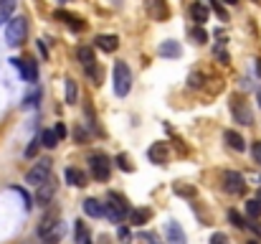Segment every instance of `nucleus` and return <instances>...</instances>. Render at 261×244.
<instances>
[{
	"label": "nucleus",
	"instance_id": "f257e3e1",
	"mask_svg": "<svg viewBox=\"0 0 261 244\" xmlns=\"http://www.w3.org/2000/svg\"><path fill=\"white\" fill-rule=\"evenodd\" d=\"M107 201H109V204H104V214L109 216L112 224H122V221L129 216V209H127L124 196H119V193H109Z\"/></svg>",
	"mask_w": 261,
	"mask_h": 244
},
{
	"label": "nucleus",
	"instance_id": "1a4fd4ad",
	"mask_svg": "<svg viewBox=\"0 0 261 244\" xmlns=\"http://www.w3.org/2000/svg\"><path fill=\"white\" fill-rule=\"evenodd\" d=\"M10 64H13L15 69H20V74H23V79L25 81L38 79V66H36L33 59H10Z\"/></svg>",
	"mask_w": 261,
	"mask_h": 244
},
{
	"label": "nucleus",
	"instance_id": "0eeeda50",
	"mask_svg": "<svg viewBox=\"0 0 261 244\" xmlns=\"http://www.w3.org/2000/svg\"><path fill=\"white\" fill-rule=\"evenodd\" d=\"M54 196H56V181L54 178H48L46 183H41L36 188V204L38 206H48L54 201Z\"/></svg>",
	"mask_w": 261,
	"mask_h": 244
},
{
	"label": "nucleus",
	"instance_id": "a19ab883",
	"mask_svg": "<svg viewBox=\"0 0 261 244\" xmlns=\"http://www.w3.org/2000/svg\"><path fill=\"white\" fill-rule=\"evenodd\" d=\"M119 239H122V242H124V244L129 242V232H127V229H124V227H122V229H119Z\"/></svg>",
	"mask_w": 261,
	"mask_h": 244
},
{
	"label": "nucleus",
	"instance_id": "393cba45",
	"mask_svg": "<svg viewBox=\"0 0 261 244\" xmlns=\"http://www.w3.org/2000/svg\"><path fill=\"white\" fill-rule=\"evenodd\" d=\"M173 191L177 196H188V198H193L195 196V188L193 186H188V183H173Z\"/></svg>",
	"mask_w": 261,
	"mask_h": 244
},
{
	"label": "nucleus",
	"instance_id": "ea45409f",
	"mask_svg": "<svg viewBox=\"0 0 261 244\" xmlns=\"http://www.w3.org/2000/svg\"><path fill=\"white\" fill-rule=\"evenodd\" d=\"M203 74H190V86H200V84H203Z\"/></svg>",
	"mask_w": 261,
	"mask_h": 244
},
{
	"label": "nucleus",
	"instance_id": "8fccbe9b",
	"mask_svg": "<svg viewBox=\"0 0 261 244\" xmlns=\"http://www.w3.org/2000/svg\"><path fill=\"white\" fill-rule=\"evenodd\" d=\"M43 244H51V242H43Z\"/></svg>",
	"mask_w": 261,
	"mask_h": 244
},
{
	"label": "nucleus",
	"instance_id": "cd10ccee",
	"mask_svg": "<svg viewBox=\"0 0 261 244\" xmlns=\"http://www.w3.org/2000/svg\"><path fill=\"white\" fill-rule=\"evenodd\" d=\"M74 237H76V242H79V244H87L89 242V232H87V227H84V221H76Z\"/></svg>",
	"mask_w": 261,
	"mask_h": 244
},
{
	"label": "nucleus",
	"instance_id": "49530a36",
	"mask_svg": "<svg viewBox=\"0 0 261 244\" xmlns=\"http://www.w3.org/2000/svg\"><path fill=\"white\" fill-rule=\"evenodd\" d=\"M256 72H259V74H261V59H259V61H256Z\"/></svg>",
	"mask_w": 261,
	"mask_h": 244
},
{
	"label": "nucleus",
	"instance_id": "3c124183",
	"mask_svg": "<svg viewBox=\"0 0 261 244\" xmlns=\"http://www.w3.org/2000/svg\"><path fill=\"white\" fill-rule=\"evenodd\" d=\"M87 244H91V242H87Z\"/></svg>",
	"mask_w": 261,
	"mask_h": 244
},
{
	"label": "nucleus",
	"instance_id": "7ed1b4c3",
	"mask_svg": "<svg viewBox=\"0 0 261 244\" xmlns=\"http://www.w3.org/2000/svg\"><path fill=\"white\" fill-rule=\"evenodd\" d=\"M25 36H28V20H25L23 15L10 18L8 26H5V41H8L10 46H20V43L25 41Z\"/></svg>",
	"mask_w": 261,
	"mask_h": 244
},
{
	"label": "nucleus",
	"instance_id": "f03ea898",
	"mask_svg": "<svg viewBox=\"0 0 261 244\" xmlns=\"http://www.w3.org/2000/svg\"><path fill=\"white\" fill-rule=\"evenodd\" d=\"M112 79H114V94L117 97H127L129 89H132V72L124 61H114V72H112Z\"/></svg>",
	"mask_w": 261,
	"mask_h": 244
},
{
	"label": "nucleus",
	"instance_id": "b1692460",
	"mask_svg": "<svg viewBox=\"0 0 261 244\" xmlns=\"http://www.w3.org/2000/svg\"><path fill=\"white\" fill-rule=\"evenodd\" d=\"M76 99H79V86H76V81L66 79V102H69V104H76Z\"/></svg>",
	"mask_w": 261,
	"mask_h": 244
},
{
	"label": "nucleus",
	"instance_id": "412c9836",
	"mask_svg": "<svg viewBox=\"0 0 261 244\" xmlns=\"http://www.w3.org/2000/svg\"><path fill=\"white\" fill-rule=\"evenodd\" d=\"M152 219V211L150 209H135L132 214H129V221L135 224V227H142V224H147Z\"/></svg>",
	"mask_w": 261,
	"mask_h": 244
},
{
	"label": "nucleus",
	"instance_id": "bb28decb",
	"mask_svg": "<svg viewBox=\"0 0 261 244\" xmlns=\"http://www.w3.org/2000/svg\"><path fill=\"white\" fill-rule=\"evenodd\" d=\"M246 214H249L251 219H259V216H261V204H259V198H251V201H246Z\"/></svg>",
	"mask_w": 261,
	"mask_h": 244
},
{
	"label": "nucleus",
	"instance_id": "e433bc0d",
	"mask_svg": "<svg viewBox=\"0 0 261 244\" xmlns=\"http://www.w3.org/2000/svg\"><path fill=\"white\" fill-rule=\"evenodd\" d=\"M54 132H56V138H59V140H64V138H66V127H64V122H56Z\"/></svg>",
	"mask_w": 261,
	"mask_h": 244
},
{
	"label": "nucleus",
	"instance_id": "c9c22d12",
	"mask_svg": "<svg viewBox=\"0 0 261 244\" xmlns=\"http://www.w3.org/2000/svg\"><path fill=\"white\" fill-rule=\"evenodd\" d=\"M211 244H231V242H228V237H226L223 232H216V234L211 237Z\"/></svg>",
	"mask_w": 261,
	"mask_h": 244
},
{
	"label": "nucleus",
	"instance_id": "aec40b11",
	"mask_svg": "<svg viewBox=\"0 0 261 244\" xmlns=\"http://www.w3.org/2000/svg\"><path fill=\"white\" fill-rule=\"evenodd\" d=\"M84 211H87V216H91V219H99V216H104V204L96 201V198H87L84 201Z\"/></svg>",
	"mask_w": 261,
	"mask_h": 244
},
{
	"label": "nucleus",
	"instance_id": "f8f14e48",
	"mask_svg": "<svg viewBox=\"0 0 261 244\" xmlns=\"http://www.w3.org/2000/svg\"><path fill=\"white\" fill-rule=\"evenodd\" d=\"M165 234H168V242L170 244H188V237H185V232H182V227L177 221H168Z\"/></svg>",
	"mask_w": 261,
	"mask_h": 244
},
{
	"label": "nucleus",
	"instance_id": "4468645a",
	"mask_svg": "<svg viewBox=\"0 0 261 244\" xmlns=\"http://www.w3.org/2000/svg\"><path fill=\"white\" fill-rule=\"evenodd\" d=\"M56 224H59V214H56V211H48V214L41 219V224H38V237H41V239L48 237V232H51Z\"/></svg>",
	"mask_w": 261,
	"mask_h": 244
},
{
	"label": "nucleus",
	"instance_id": "4c0bfd02",
	"mask_svg": "<svg viewBox=\"0 0 261 244\" xmlns=\"http://www.w3.org/2000/svg\"><path fill=\"white\" fill-rule=\"evenodd\" d=\"M251 156H254L256 163H261V143H254V145H251Z\"/></svg>",
	"mask_w": 261,
	"mask_h": 244
},
{
	"label": "nucleus",
	"instance_id": "de8ad7c7",
	"mask_svg": "<svg viewBox=\"0 0 261 244\" xmlns=\"http://www.w3.org/2000/svg\"><path fill=\"white\" fill-rule=\"evenodd\" d=\"M259 104H261V89H259Z\"/></svg>",
	"mask_w": 261,
	"mask_h": 244
},
{
	"label": "nucleus",
	"instance_id": "ddd939ff",
	"mask_svg": "<svg viewBox=\"0 0 261 244\" xmlns=\"http://www.w3.org/2000/svg\"><path fill=\"white\" fill-rule=\"evenodd\" d=\"M180 54H182V49L177 41H163L158 46V56H163V59H177Z\"/></svg>",
	"mask_w": 261,
	"mask_h": 244
},
{
	"label": "nucleus",
	"instance_id": "c85d7f7f",
	"mask_svg": "<svg viewBox=\"0 0 261 244\" xmlns=\"http://www.w3.org/2000/svg\"><path fill=\"white\" fill-rule=\"evenodd\" d=\"M228 221H231L236 229H246V224H244V216H241L236 209H231V211H228Z\"/></svg>",
	"mask_w": 261,
	"mask_h": 244
},
{
	"label": "nucleus",
	"instance_id": "dca6fc26",
	"mask_svg": "<svg viewBox=\"0 0 261 244\" xmlns=\"http://www.w3.org/2000/svg\"><path fill=\"white\" fill-rule=\"evenodd\" d=\"M96 46L104 51V54H114L117 51V46H119V38L117 36H96Z\"/></svg>",
	"mask_w": 261,
	"mask_h": 244
},
{
	"label": "nucleus",
	"instance_id": "79ce46f5",
	"mask_svg": "<svg viewBox=\"0 0 261 244\" xmlns=\"http://www.w3.org/2000/svg\"><path fill=\"white\" fill-rule=\"evenodd\" d=\"M74 138H79V140H84V138H87V132H84L82 127H76V130H74Z\"/></svg>",
	"mask_w": 261,
	"mask_h": 244
},
{
	"label": "nucleus",
	"instance_id": "37998d69",
	"mask_svg": "<svg viewBox=\"0 0 261 244\" xmlns=\"http://www.w3.org/2000/svg\"><path fill=\"white\" fill-rule=\"evenodd\" d=\"M38 49H41V56H48V51H46V46H43V41H38Z\"/></svg>",
	"mask_w": 261,
	"mask_h": 244
},
{
	"label": "nucleus",
	"instance_id": "09e8293b",
	"mask_svg": "<svg viewBox=\"0 0 261 244\" xmlns=\"http://www.w3.org/2000/svg\"><path fill=\"white\" fill-rule=\"evenodd\" d=\"M249 244H259V242H249Z\"/></svg>",
	"mask_w": 261,
	"mask_h": 244
},
{
	"label": "nucleus",
	"instance_id": "6e6552de",
	"mask_svg": "<svg viewBox=\"0 0 261 244\" xmlns=\"http://www.w3.org/2000/svg\"><path fill=\"white\" fill-rule=\"evenodd\" d=\"M145 8L152 20H168V15H170L168 0H145Z\"/></svg>",
	"mask_w": 261,
	"mask_h": 244
},
{
	"label": "nucleus",
	"instance_id": "a878e982",
	"mask_svg": "<svg viewBox=\"0 0 261 244\" xmlns=\"http://www.w3.org/2000/svg\"><path fill=\"white\" fill-rule=\"evenodd\" d=\"M41 145H46V148H56V145H59L56 132H54V130H46V132L41 135Z\"/></svg>",
	"mask_w": 261,
	"mask_h": 244
},
{
	"label": "nucleus",
	"instance_id": "2eb2a0df",
	"mask_svg": "<svg viewBox=\"0 0 261 244\" xmlns=\"http://www.w3.org/2000/svg\"><path fill=\"white\" fill-rule=\"evenodd\" d=\"M231 107H233V117H236L241 125H251V112H249V107H246L244 102H239V97L233 99Z\"/></svg>",
	"mask_w": 261,
	"mask_h": 244
},
{
	"label": "nucleus",
	"instance_id": "c756f323",
	"mask_svg": "<svg viewBox=\"0 0 261 244\" xmlns=\"http://www.w3.org/2000/svg\"><path fill=\"white\" fill-rule=\"evenodd\" d=\"M190 36H193V41H195V43H205V41H208V33H205L200 26H195V28L190 31Z\"/></svg>",
	"mask_w": 261,
	"mask_h": 244
},
{
	"label": "nucleus",
	"instance_id": "2f4dec72",
	"mask_svg": "<svg viewBox=\"0 0 261 244\" xmlns=\"http://www.w3.org/2000/svg\"><path fill=\"white\" fill-rule=\"evenodd\" d=\"M13 191H15V193H18V196L23 198V204H25V209H31V206H33V198H31V196L25 193V188H20V186H13Z\"/></svg>",
	"mask_w": 261,
	"mask_h": 244
},
{
	"label": "nucleus",
	"instance_id": "7c9ffc66",
	"mask_svg": "<svg viewBox=\"0 0 261 244\" xmlns=\"http://www.w3.org/2000/svg\"><path fill=\"white\" fill-rule=\"evenodd\" d=\"M117 165H119V168H122L124 173H132V170H135V165L129 163V158H127L124 153H122V156H117Z\"/></svg>",
	"mask_w": 261,
	"mask_h": 244
},
{
	"label": "nucleus",
	"instance_id": "72a5a7b5",
	"mask_svg": "<svg viewBox=\"0 0 261 244\" xmlns=\"http://www.w3.org/2000/svg\"><path fill=\"white\" fill-rule=\"evenodd\" d=\"M211 5H213V10H216V13L221 15V20H228V13H226V8H223V5H221L218 0H211Z\"/></svg>",
	"mask_w": 261,
	"mask_h": 244
},
{
	"label": "nucleus",
	"instance_id": "20e7f679",
	"mask_svg": "<svg viewBox=\"0 0 261 244\" xmlns=\"http://www.w3.org/2000/svg\"><path fill=\"white\" fill-rule=\"evenodd\" d=\"M48 178H51V158H41V161H36V165L25 173V183L33 186V188H38V186L46 183Z\"/></svg>",
	"mask_w": 261,
	"mask_h": 244
},
{
	"label": "nucleus",
	"instance_id": "5701e85b",
	"mask_svg": "<svg viewBox=\"0 0 261 244\" xmlns=\"http://www.w3.org/2000/svg\"><path fill=\"white\" fill-rule=\"evenodd\" d=\"M76 56H79V61H82L84 69L94 66V51H91L89 46H79V49H76Z\"/></svg>",
	"mask_w": 261,
	"mask_h": 244
},
{
	"label": "nucleus",
	"instance_id": "a18cd8bd",
	"mask_svg": "<svg viewBox=\"0 0 261 244\" xmlns=\"http://www.w3.org/2000/svg\"><path fill=\"white\" fill-rule=\"evenodd\" d=\"M223 3H228V5H236V3H239V0H223Z\"/></svg>",
	"mask_w": 261,
	"mask_h": 244
},
{
	"label": "nucleus",
	"instance_id": "58836bf2",
	"mask_svg": "<svg viewBox=\"0 0 261 244\" xmlns=\"http://www.w3.org/2000/svg\"><path fill=\"white\" fill-rule=\"evenodd\" d=\"M140 239H142V242H147V244H163L155 234H140Z\"/></svg>",
	"mask_w": 261,
	"mask_h": 244
},
{
	"label": "nucleus",
	"instance_id": "473e14b6",
	"mask_svg": "<svg viewBox=\"0 0 261 244\" xmlns=\"http://www.w3.org/2000/svg\"><path fill=\"white\" fill-rule=\"evenodd\" d=\"M38 148H41V140H33V143H31V145L25 148V158H36Z\"/></svg>",
	"mask_w": 261,
	"mask_h": 244
},
{
	"label": "nucleus",
	"instance_id": "f3484780",
	"mask_svg": "<svg viewBox=\"0 0 261 244\" xmlns=\"http://www.w3.org/2000/svg\"><path fill=\"white\" fill-rule=\"evenodd\" d=\"M66 181H69L71 186H76V188H84V186H87V173L71 165V168H66Z\"/></svg>",
	"mask_w": 261,
	"mask_h": 244
},
{
	"label": "nucleus",
	"instance_id": "423d86ee",
	"mask_svg": "<svg viewBox=\"0 0 261 244\" xmlns=\"http://www.w3.org/2000/svg\"><path fill=\"white\" fill-rule=\"evenodd\" d=\"M223 188L228 193H244L246 191V181L239 170H226L223 173Z\"/></svg>",
	"mask_w": 261,
	"mask_h": 244
},
{
	"label": "nucleus",
	"instance_id": "9b49d317",
	"mask_svg": "<svg viewBox=\"0 0 261 244\" xmlns=\"http://www.w3.org/2000/svg\"><path fill=\"white\" fill-rule=\"evenodd\" d=\"M56 20H64L69 28H74V31H87V23L79 18V15H74V13H69V10H56Z\"/></svg>",
	"mask_w": 261,
	"mask_h": 244
},
{
	"label": "nucleus",
	"instance_id": "f704fd0d",
	"mask_svg": "<svg viewBox=\"0 0 261 244\" xmlns=\"http://www.w3.org/2000/svg\"><path fill=\"white\" fill-rule=\"evenodd\" d=\"M38 97H41V92L36 89L33 94H28V97H25V102H23V107H33V104H38Z\"/></svg>",
	"mask_w": 261,
	"mask_h": 244
},
{
	"label": "nucleus",
	"instance_id": "a211bd4d",
	"mask_svg": "<svg viewBox=\"0 0 261 244\" xmlns=\"http://www.w3.org/2000/svg\"><path fill=\"white\" fill-rule=\"evenodd\" d=\"M223 140L228 143V148H231V150H239V153H241V150L246 148L244 138H241V135H239L236 130H226V132H223Z\"/></svg>",
	"mask_w": 261,
	"mask_h": 244
},
{
	"label": "nucleus",
	"instance_id": "39448f33",
	"mask_svg": "<svg viewBox=\"0 0 261 244\" xmlns=\"http://www.w3.org/2000/svg\"><path fill=\"white\" fill-rule=\"evenodd\" d=\"M89 163H91V173L96 181H109V173H112V163L104 153H91L89 156Z\"/></svg>",
	"mask_w": 261,
	"mask_h": 244
},
{
	"label": "nucleus",
	"instance_id": "c03bdc74",
	"mask_svg": "<svg viewBox=\"0 0 261 244\" xmlns=\"http://www.w3.org/2000/svg\"><path fill=\"white\" fill-rule=\"evenodd\" d=\"M251 229H254V232H256V234L261 237V227H259V224H251Z\"/></svg>",
	"mask_w": 261,
	"mask_h": 244
},
{
	"label": "nucleus",
	"instance_id": "4be33fe9",
	"mask_svg": "<svg viewBox=\"0 0 261 244\" xmlns=\"http://www.w3.org/2000/svg\"><path fill=\"white\" fill-rule=\"evenodd\" d=\"M13 10H15V0H0V26L13 18Z\"/></svg>",
	"mask_w": 261,
	"mask_h": 244
},
{
	"label": "nucleus",
	"instance_id": "6ab92c4d",
	"mask_svg": "<svg viewBox=\"0 0 261 244\" xmlns=\"http://www.w3.org/2000/svg\"><path fill=\"white\" fill-rule=\"evenodd\" d=\"M190 18L195 20V26H203V23L208 20V8H205L203 3H193V5H190Z\"/></svg>",
	"mask_w": 261,
	"mask_h": 244
},
{
	"label": "nucleus",
	"instance_id": "9d476101",
	"mask_svg": "<svg viewBox=\"0 0 261 244\" xmlns=\"http://www.w3.org/2000/svg\"><path fill=\"white\" fill-rule=\"evenodd\" d=\"M150 161L152 163H160V165H168L170 161V150H168V143H155L150 150H147Z\"/></svg>",
	"mask_w": 261,
	"mask_h": 244
}]
</instances>
